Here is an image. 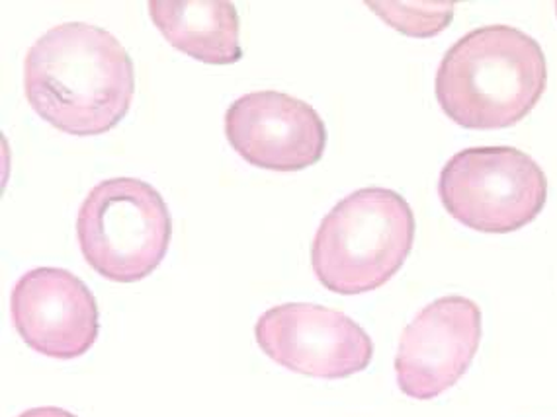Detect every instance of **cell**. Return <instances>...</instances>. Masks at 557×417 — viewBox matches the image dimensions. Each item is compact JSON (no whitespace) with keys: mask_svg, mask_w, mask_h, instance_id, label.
<instances>
[{"mask_svg":"<svg viewBox=\"0 0 557 417\" xmlns=\"http://www.w3.org/2000/svg\"><path fill=\"white\" fill-rule=\"evenodd\" d=\"M24 92L32 110L59 131L104 135L134 102V61L108 29L85 22L59 24L29 48Z\"/></svg>","mask_w":557,"mask_h":417,"instance_id":"1","label":"cell"},{"mask_svg":"<svg viewBox=\"0 0 557 417\" xmlns=\"http://www.w3.org/2000/svg\"><path fill=\"white\" fill-rule=\"evenodd\" d=\"M546 86L548 65L536 39L510 26H485L444 53L434 94L460 127L505 129L534 110Z\"/></svg>","mask_w":557,"mask_h":417,"instance_id":"2","label":"cell"},{"mask_svg":"<svg viewBox=\"0 0 557 417\" xmlns=\"http://www.w3.org/2000/svg\"><path fill=\"white\" fill-rule=\"evenodd\" d=\"M413 208L401 193L364 188L338 201L321 220L311 267L331 293H372L404 267L414 242Z\"/></svg>","mask_w":557,"mask_h":417,"instance_id":"3","label":"cell"},{"mask_svg":"<svg viewBox=\"0 0 557 417\" xmlns=\"http://www.w3.org/2000/svg\"><path fill=\"white\" fill-rule=\"evenodd\" d=\"M173 220L161 193L135 178H112L78 208V247L88 266L114 283H135L161 266Z\"/></svg>","mask_w":557,"mask_h":417,"instance_id":"4","label":"cell"},{"mask_svg":"<svg viewBox=\"0 0 557 417\" xmlns=\"http://www.w3.org/2000/svg\"><path fill=\"white\" fill-rule=\"evenodd\" d=\"M438 195L463 227L509 235L539 217L548 200V178L539 162L512 147H473L446 162Z\"/></svg>","mask_w":557,"mask_h":417,"instance_id":"5","label":"cell"},{"mask_svg":"<svg viewBox=\"0 0 557 417\" xmlns=\"http://www.w3.org/2000/svg\"><path fill=\"white\" fill-rule=\"evenodd\" d=\"M260 350L280 367L315 377L346 379L368 369L374 343L341 311L309 303L269 308L255 326Z\"/></svg>","mask_w":557,"mask_h":417,"instance_id":"6","label":"cell"},{"mask_svg":"<svg viewBox=\"0 0 557 417\" xmlns=\"http://www.w3.org/2000/svg\"><path fill=\"white\" fill-rule=\"evenodd\" d=\"M480 342L481 308L471 299L443 296L426 304L399 340V389L409 399H438L468 372Z\"/></svg>","mask_w":557,"mask_h":417,"instance_id":"7","label":"cell"},{"mask_svg":"<svg viewBox=\"0 0 557 417\" xmlns=\"http://www.w3.org/2000/svg\"><path fill=\"white\" fill-rule=\"evenodd\" d=\"M225 137L240 159L262 170H306L327 147L321 115L308 102L276 90L237 98L225 112Z\"/></svg>","mask_w":557,"mask_h":417,"instance_id":"8","label":"cell"},{"mask_svg":"<svg viewBox=\"0 0 557 417\" xmlns=\"http://www.w3.org/2000/svg\"><path fill=\"white\" fill-rule=\"evenodd\" d=\"M10 318L28 348L51 359H77L98 338L95 294L75 274L36 267L10 293Z\"/></svg>","mask_w":557,"mask_h":417,"instance_id":"9","label":"cell"},{"mask_svg":"<svg viewBox=\"0 0 557 417\" xmlns=\"http://www.w3.org/2000/svg\"><path fill=\"white\" fill-rule=\"evenodd\" d=\"M154 28L174 49L206 65H233L243 58L239 12L225 0H151Z\"/></svg>","mask_w":557,"mask_h":417,"instance_id":"10","label":"cell"},{"mask_svg":"<svg viewBox=\"0 0 557 417\" xmlns=\"http://www.w3.org/2000/svg\"><path fill=\"white\" fill-rule=\"evenodd\" d=\"M366 7L411 38H434L454 20V2H366Z\"/></svg>","mask_w":557,"mask_h":417,"instance_id":"11","label":"cell"},{"mask_svg":"<svg viewBox=\"0 0 557 417\" xmlns=\"http://www.w3.org/2000/svg\"><path fill=\"white\" fill-rule=\"evenodd\" d=\"M18 417H77L67 409L55 408V406H44V408L26 409Z\"/></svg>","mask_w":557,"mask_h":417,"instance_id":"12","label":"cell"},{"mask_svg":"<svg viewBox=\"0 0 557 417\" xmlns=\"http://www.w3.org/2000/svg\"><path fill=\"white\" fill-rule=\"evenodd\" d=\"M556 14H557V4H556Z\"/></svg>","mask_w":557,"mask_h":417,"instance_id":"13","label":"cell"}]
</instances>
